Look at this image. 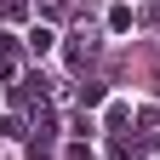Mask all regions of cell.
Returning a JSON list of instances; mask_svg holds the SVG:
<instances>
[{"label": "cell", "mask_w": 160, "mask_h": 160, "mask_svg": "<svg viewBox=\"0 0 160 160\" xmlns=\"http://www.w3.org/2000/svg\"><path fill=\"white\" fill-rule=\"evenodd\" d=\"M92 57V34L80 29V34H69V63H86Z\"/></svg>", "instance_id": "cell-2"}, {"label": "cell", "mask_w": 160, "mask_h": 160, "mask_svg": "<svg viewBox=\"0 0 160 160\" xmlns=\"http://www.w3.org/2000/svg\"><path fill=\"white\" fill-rule=\"evenodd\" d=\"M109 29H114V34H126V29H132V6H126V0L109 12Z\"/></svg>", "instance_id": "cell-3"}, {"label": "cell", "mask_w": 160, "mask_h": 160, "mask_svg": "<svg viewBox=\"0 0 160 160\" xmlns=\"http://www.w3.org/2000/svg\"><path fill=\"white\" fill-rule=\"evenodd\" d=\"M0 80H17V63H12V57H0Z\"/></svg>", "instance_id": "cell-4"}, {"label": "cell", "mask_w": 160, "mask_h": 160, "mask_svg": "<svg viewBox=\"0 0 160 160\" xmlns=\"http://www.w3.org/2000/svg\"><path fill=\"white\" fill-rule=\"evenodd\" d=\"M52 46H57V34H52L46 23H34V29H29V52H34V57H46Z\"/></svg>", "instance_id": "cell-1"}]
</instances>
